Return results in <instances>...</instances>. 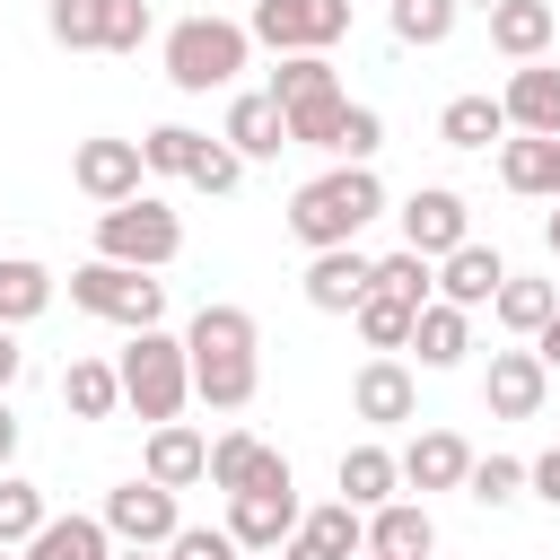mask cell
<instances>
[{
	"instance_id": "6da1fadb",
	"label": "cell",
	"mask_w": 560,
	"mask_h": 560,
	"mask_svg": "<svg viewBox=\"0 0 560 560\" xmlns=\"http://www.w3.org/2000/svg\"><path fill=\"white\" fill-rule=\"evenodd\" d=\"M368 219H385V184H376V166H324V175L298 184V201H289V236H298L306 254L359 245Z\"/></svg>"
},
{
	"instance_id": "7a4b0ae2",
	"label": "cell",
	"mask_w": 560,
	"mask_h": 560,
	"mask_svg": "<svg viewBox=\"0 0 560 560\" xmlns=\"http://www.w3.org/2000/svg\"><path fill=\"white\" fill-rule=\"evenodd\" d=\"M245 52H254V35H245L236 18H219V9H201V18L166 26V79H175L184 96H210V88H228V79L245 70Z\"/></svg>"
},
{
	"instance_id": "3957f363",
	"label": "cell",
	"mask_w": 560,
	"mask_h": 560,
	"mask_svg": "<svg viewBox=\"0 0 560 560\" xmlns=\"http://www.w3.org/2000/svg\"><path fill=\"white\" fill-rule=\"evenodd\" d=\"M114 368H122V402H131L149 429H166V420L192 402V350H184L175 332H131V350H122Z\"/></svg>"
},
{
	"instance_id": "277c9868",
	"label": "cell",
	"mask_w": 560,
	"mask_h": 560,
	"mask_svg": "<svg viewBox=\"0 0 560 560\" xmlns=\"http://www.w3.org/2000/svg\"><path fill=\"white\" fill-rule=\"evenodd\" d=\"M184 254V219L158 192H131L114 210H96V262H131V271H166Z\"/></svg>"
},
{
	"instance_id": "5b68a950",
	"label": "cell",
	"mask_w": 560,
	"mask_h": 560,
	"mask_svg": "<svg viewBox=\"0 0 560 560\" xmlns=\"http://www.w3.org/2000/svg\"><path fill=\"white\" fill-rule=\"evenodd\" d=\"M70 306H79V315H105V324H122V332H158L166 280H158V271H131V262H79V271H70Z\"/></svg>"
},
{
	"instance_id": "8992f818",
	"label": "cell",
	"mask_w": 560,
	"mask_h": 560,
	"mask_svg": "<svg viewBox=\"0 0 560 560\" xmlns=\"http://www.w3.org/2000/svg\"><path fill=\"white\" fill-rule=\"evenodd\" d=\"M245 35L271 52H332L350 35V0H254Z\"/></svg>"
},
{
	"instance_id": "52a82bcc",
	"label": "cell",
	"mask_w": 560,
	"mask_h": 560,
	"mask_svg": "<svg viewBox=\"0 0 560 560\" xmlns=\"http://www.w3.org/2000/svg\"><path fill=\"white\" fill-rule=\"evenodd\" d=\"M105 534L122 542V551H166L175 534H184V516H175V490H158L149 472L140 481H122V490H105Z\"/></svg>"
},
{
	"instance_id": "ba28073f",
	"label": "cell",
	"mask_w": 560,
	"mask_h": 560,
	"mask_svg": "<svg viewBox=\"0 0 560 560\" xmlns=\"http://www.w3.org/2000/svg\"><path fill=\"white\" fill-rule=\"evenodd\" d=\"M149 175V158H140V140H114V131H96V140H79L70 149V184L96 201V210H114V201H131V192H149L140 184Z\"/></svg>"
},
{
	"instance_id": "9c48e42d",
	"label": "cell",
	"mask_w": 560,
	"mask_h": 560,
	"mask_svg": "<svg viewBox=\"0 0 560 560\" xmlns=\"http://www.w3.org/2000/svg\"><path fill=\"white\" fill-rule=\"evenodd\" d=\"M394 219H402V245L429 254V262H446L455 245H472V210H464V192H446V184H420Z\"/></svg>"
},
{
	"instance_id": "30bf717a",
	"label": "cell",
	"mask_w": 560,
	"mask_h": 560,
	"mask_svg": "<svg viewBox=\"0 0 560 560\" xmlns=\"http://www.w3.org/2000/svg\"><path fill=\"white\" fill-rule=\"evenodd\" d=\"M368 298H376V262H368L359 245H332V254L306 262V306H315V315H359Z\"/></svg>"
},
{
	"instance_id": "8fae6325",
	"label": "cell",
	"mask_w": 560,
	"mask_h": 560,
	"mask_svg": "<svg viewBox=\"0 0 560 560\" xmlns=\"http://www.w3.org/2000/svg\"><path fill=\"white\" fill-rule=\"evenodd\" d=\"M542 394H551L542 350H490V376H481L490 420H534V411H542Z\"/></svg>"
},
{
	"instance_id": "7c38bea8",
	"label": "cell",
	"mask_w": 560,
	"mask_h": 560,
	"mask_svg": "<svg viewBox=\"0 0 560 560\" xmlns=\"http://www.w3.org/2000/svg\"><path fill=\"white\" fill-rule=\"evenodd\" d=\"M298 525H306V516H298V490H236V499H228V534H236V551H254V560H271Z\"/></svg>"
},
{
	"instance_id": "4fadbf2b",
	"label": "cell",
	"mask_w": 560,
	"mask_h": 560,
	"mask_svg": "<svg viewBox=\"0 0 560 560\" xmlns=\"http://www.w3.org/2000/svg\"><path fill=\"white\" fill-rule=\"evenodd\" d=\"M350 411H359L368 429H394V420H411V411H420V385H411V368H402V359H368V368L350 376Z\"/></svg>"
},
{
	"instance_id": "5bb4252c",
	"label": "cell",
	"mask_w": 560,
	"mask_h": 560,
	"mask_svg": "<svg viewBox=\"0 0 560 560\" xmlns=\"http://www.w3.org/2000/svg\"><path fill=\"white\" fill-rule=\"evenodd\" d=\"M332 481H341V499H350L359 516H376V508L402 490V455H394V446H376V438H359V446H341Z\"/></svg>"
},
{
	"instance_id": "9a60e30c",
	"label": "cell",
	"mask_w": 560,
	"mask_h": 560,
	"mask_svg": "<svg viewBox=\"0 0 560 560\" xmlns=\"http://www.w3.org/2000/svg\"><path fill=\"white\" fill-rule=\"evenodd\" d=\"M219 140H228L236 158H280V149H289V114H280V96H271V88H245V96L228 105Z\"/></svg>"
},
{
	"instance_id": "2e32d148",
	"label": "cell",
	"mask_w": 560,
	"mask_h": 560,
	"mask_svg": "<svg viewBox=\"0 0 560 560\" xmlns=\"http://www.w3.org/2000/svg\"><path fill=\"white\" fill-rule=\"evenodd\" d=\"M140 472H149L158 490H192V481H210V438H201V429H184V420H166V429H149Z\"/></svg>"
},
{
	"instance_id": "e0dca14e",
	"label": "cell",
	"mask_w": 560,
	"mask_h": 560,
	"mask_svg": "<svg viewBox=\"0 0 560 560\" xmlns=\"http://www.w3.org/2000/svg\"><path fill=\"white\" fill-rule=\"evenodd\" d=\"M499 289H508L499 245H455V254L438 262V298H446V306H464V315H472V306H490Z\"/></svg>"
},
{
	"instance_id": "ac0fdd59",
	"label": "cell",
	"mask_w": 560,
	"mask_h": 560,
	"mask_svg": "<svg viewBox=\"0 0 560 560\" xmlns=\"http://www.w3.org/2000/svg\"><path fill=\"white\" fill-rule=\"evenodd\" d=\"M551 35H560V9H551V0H499V9H490V44H499L516 70H525V61H542V52H551Z\"/></svg>"
},
{
	"instance_id": "d6986e66",
	"label": "cell",
	"mask_w": 560,
	"mask_h": 560,
	"mask_svg": "<svg viewBox=\"0 0 560 560\" xmlns=\"http://www.w3.org/2000/svg\"><path fill=\"white\" fill-rule=\"evenodd\" d=\"M508 131H534V140H560V70L551 61H525L516 79H508Z\"/></svg>"
},
{
	"instance_id": "ffe728a7",
	"label": "cell",
	"mask_w": 560,
	"mask_h": 560,
	"mask_svg": "<svg viewBox=\"0 0 560 560\" xmlns=\"http://www.w3.org/2000/svg\"><path fill=\"white\" fill-rule=\"evenodd\" d=\"M464 472H472V446H464L455 429H420V438L402 446V481H411V490H464Z\"/></svg>"
},
{
	"instance_id": "44dd1931",
	"label": "cell",
	"mask_w": 560,
	"mask_h": 560,
	"mask_svg": "<svg viewBox=\"0 0 560 560\" xmlns=\"http://www.w3.org/2000/svg\"><path fill=\"white\" fill-rule=\"evenodd\" d=\"M368 551H376V560H429V551H438L429 508H420V499H385V508L368 516Z\"/></svg>"
},
{
	"instance_id": "7402d4cb",
	"label": "cell",
	"mask_w": 560,
	"mask_h": 560,
	"mask_svg": "<svg viewBox=\"0 0 560 560\" xmlns=\"http://www.w3.org/2000/svg\"><path fill=\"white\" fill-rule=\"evenodd\" d=\"M184 350H192V359H254V315H245V306H228V298H210V306L192 315Z\"/></svg>"
},
{
	"instance_id": "603a6c76",
	"label": "cell",
	"mask_w": 560,
	"mask_h": 560,
	"mask_svg": "<svg viewBox=\"0 0 560 560\" xmlns=\"http://www.w3.org/2000/svg\"><path fill=\"white\" fill-rule=\"evenodd\" d=\"M61 402H70V420H114L122 411V368L114 359H70L61 368Z\"/></svg>"
},
{
	"instance_id": "cb8c5ba5",
	"label": "cell",
	"mask_w": 560,
	"mask_h": 560,
	"mask_svg": "<svg viewBox=\"0 0 560 560\" xmlns=\"http://www.w3.org/2000/svg\"><path fill=\"white\" fill-rule=\"evenodd\" d=\"M438 140H446V149H499V140H508V105H499V96H446Z\"/></svg>"
},
{
	"instance_id": "d4e9b609",
	"label": "cell",
	"mask_w": 560,
	"mask_h": 560,
	"mask_svg": "<svg viewBox=\"0 0 560 560\" xmlns=\"http://www.w3.org/2000/svg\"><path fill=\"white\" fill-rule=\"evenodd\" d=\"M411 350H420V368H455V359L472 350V315L446 306V298H429L420 324H411Z\"/></svg>"
},
{
	"instance_id": "484cf974",
	"label": "cell",
	"mask_w": 560,
	"mask_h": 560,
	"mask_svg": "<svg viewBox=\"0 0 560 560\" xmlns=\"http://www.w3.org/2000/svg\"><path fill=\"white\" fill-rule=\"evenodd\" d=\"M52 306V271L35 262V254H0V324L18 332V324H35Z\"/></svg>"
},
{
	"instance_id": "4316f807",
	"label": "cell",
	"mask_w": 560,
	"mask_h": 560,
	"mask_svg": "<svg viewBox=\"0 0 560 560\" xmlns=\"http://www.w3.org/2000/svg\"><path fill=\"white\" fill-rule=\"evenodd\" d=\"M26 560H114V534H105V516H52L35 542H26Z\"/></svg>"
},
{
	"instance_id": "83f0119b",
	"label": "cell",
	"mask_w": 560,
	"mask_h": 560,
	"mask_svg": "<svg viewBox=\"0 0 560 560\" xmlns=\"http://www.w3.org/2000/svg\"><path fill=\"white\" fill-rule=\"evenodd\" d=\"M490 315H499L516 341H542V324L560 315V289H551V280H516V271H508V289L490 298Z\"/></svg>"
},
{
	"instance_id": "f1b7e54d",
	"label": "cell",
	"mask_w": 560,
	"mask_h": 560,
	"mask_svg": "<svg viewBox=\"0 0 560 560\" xmlns=\"http://www.w3.org/2000/svg\"><path fill=\"white\" fill-rule=\"evenodd\" d=\"M551 149H560V140H534V131L499 140V184L525 192V201H551Z\"/></svg>"
},
{
	"instance_id": "f546056e",
	"label": "cell",
	"mask_w": 560,
	"mask_h": 560,
	"mask_svg": "<svg viewBox=\"0 0 560 560\" xmlns=\"http://www.w3.org/2000/svg\"><path fill=\"white\" fill-rule=\"evenodd\" d=\"M455 18H464V0H385V26H394V44H446L455 35Z\"/></svg>"
},
{
	"instance_id": "4dcf8cb0",
	"label": "cell",
	"mask_w": 560,
	"mask_h": 560,
	"mask_svg": "<svg viewBox=\"0 0 560 560\" xmlns=\"http://www.w3.org/2000/svg\"><path fill=\"white\" fill-rule=\"evenodd\" d=\"M44 525H52L44 490H35V481H18V472H0V551H26Z\"/></svg>"
},
{
	"instance_id": "1f68e13d",
	"label": "cell",
	"mask_w": 560,
	"mask_h": 560,
	"mask_svg": "<svg viewBox=\"0 0 560 560\" xmlns=\"http://www.w3.org/2000/svg\"><path fill=\"white\" fill-rule=\"evenodd\" d=\"M271 96H280V114H298V105L332 96V52H280V70H271Z\"/></svg>"
},
{
	"instance_id": "d6a6232c",
	"label": "cell",
	"mask_w": 560,
	"mask_h": 560,
	"mask_svg": "<svg viewBox=\"0 0 560 560\" xmlns=\"http://www.w3.org/2000/svg\"><path fill=\"white\" fill-rule=\"evenodd\" d=\"M350 324H359V341H368L376 359H394V350H411V324H420V306H402V298H385V289H376V298H368Z\"/></svg>"
},
{
	"instance_id": "836d02e7",
	"label": "cell",
	"mask_w": 560,
	"mask_h": 560,
	"mask_svg": "<svg viewBox=\"0 0 560 560\" xmlns=\"http://www.w3.org/2000/svg\"><path fill=\"white\" fill-rule=\"evenodd\" d=\"M262 455H271V446H262L254 429H228V438H210V490H228V499H236V490H254Z\"/></svg>"
},
{
	"instance_id": "e575fe53",
	"label": "cell",
	"mask_w": 560,
	"mask_h": 560,
	"mask_svg": "<svg viewBox=\"0 0 560 560\" xmlns=\"http://www.w3.org/2000/svg\"><path fill=\"white\" fill-rule=\"evenodd\" d=\"M341 122H350V96L332 88V96H315V105L289 114V149H324V158H332V149H341Z\"/></svg>"
},
{
	"instance_id": "d590c367",
	"label": "cell",
	"mask_w": 560,
	"mask_h": 560,
	"mask_svg": "<svg viewBox=\"0 0 560 560\" xmlns=\"http://www.w3.org/2000/svg\"><path fill=\"white\" fill-rule=\"evenodd\" d=\"M298 534H315L324 551H341V560H368V516L350 508V499H332V508H306V525Z\"/></svg>"
},
{
	"instance_id": "8d00e7d4",
	"label": "cell",
	"mask_w": 560,
	"mask_h": 560,
	"mask_svg": "<svg viewBox=\"0 0 560 560\" xmlns=\"http://www.w3.org/2000/svg\"><path fill=\"white\" fill-rule=\"evenodd\" d=\"M201 140L210 131H192V122H158V131H140V158H149V175H192Z\"/></svg>"
},
{
	"instance_id": "74e56055",
	"label": "cell",
	"mask_w": 560,
	"mask_h": 560,
	"mask_svg": "<svg viewBox=\"0 0 560 560\" xmlns=\"http://www.w3.org/2000/svg\"><path fill=\"white\" fill-rule=\"evenodd\" d=\"M376 289H385V298H402V306H429V298H438V262L402 245V254H385V262H376Z\"/></svg>"
},
{
	"instance_id": "f35d334b",
	"label": "cell",
	"mask_w": 560,
	"mask_h": 560,
	"mask_svg": "<svg viewBox=\"0 0 560 560\" xmlns=\"http://www.w3.org/2000/svg\"><path fill=\"white\" fill-rule=\"evenodd\" d=\"M464 499H472V508H508V499H525V464H516V455H472Z\"/></svg>"
},
{
	"instance_id": "ab89813d",
	"label": "cell",
	"mask_w": 560,
	"mask_h": 560,
	"mask_svg": "<svg viewBox=\"0 0 560 560\" xmlns=\"http://www.w3.org/2000/svg\"><path fill=\"white\" fill-rule=\"evenodd\" d=\"M44 26H52V44H70V52H105V0H52Z\"/></svg>"
},
{
	"instance_id": "60d3db41",
	"label": "cell",
	"mask_w": 560,
	"mask_h": 560,
	"mask_svg": "<svg viewBox=\"0 0 560 560\" xmlns=\"http://www.w3.org/2000/svg\"><path fill=\"white\" fill-rule=\"evenodd\" d=\"M149 0H105V52H140L149 44Z\"/></svg>"
},
{
	"instance_id": "b9f144b4",
	"label": "cell",
	"mask_w": 560,
	"mask_h": 560,
	"mask_svg": "<svg viewBox=\"0 0 560 560\" xmlns=\"http://www.w3.org/2000/svg\"><path fill=\"white\" fill-rule=\"evenodd\" d=\"M236 175H245V158H236L228 140H201V158H192L184 184H201V192H236Z\"/></svg>"
},
{
	"instance_id": "7bdbcfd3",
	"label": "cell",
	"mask_w": 560,
	"mask_h": 560,
	"mask_svg": "<svg viewBox=\"0 0 560 560\" xmlns=\"http://www.w3.org/2000/svg\"><path fill=\"white\" fill-rule=\"evenodd\" d=\"M166 560H245V551H236L228 525H184V534L166 542Z\"/></svg>"
},
{
	"instance_id": "ee69618b",
	"label": "cell",
	"mask_w": 560,
	"mask_h": 560,
	"mask_svg": "<svg viewBox=\"0 0 560 560\" xmlns=\"http://www.w3.org/2000/svg\"><path fill=\"white\" fill-rule=\"evenodd\" d=\"M525 490H534V499H542V508H560V446H551V455H534V464H525Z\"/></svg>"
},
{
	"instance_id": "f6af8a7d",
	"label": "cell",
	"mask_w": 560,
	"mask_h": 560,
	"mask_svg": "<svg viewBox=\"0 0 560 560\" xmlns=\"http://www.w3.org/2000/svg\"><path fill=\"white\" fill-rule=\"evenodd\" d=\"M18 376H26V350H18V332H9V324H0V394H9V385H18Z\"/></svg>"
},
{
	"instance_id": "bcb514c9",
	"label": "cell",
	"mask_w": 560,
	"mask_h": 560,
	"mask_svg": "<svg viewBox=\"0 0 560 560\" xmlns=\"http://www.w3.org/2000/svg\"><path fill=\"white\" fill-rule=\"evenodd\" d=\"M280 560H341V551H324L315 534H289V542H280Z\"/></svg>"
},
{
	"instance_id": "7dc6e473",
	"label": "cell",
	"mask_w": 560,
	"mask_h": 560,
	"mask_svg": "<svg viewBox=\"0 0 560 560\" xmlns=\"http://www.w3.org/2000/svg\"><path fill=\"white\" fill-rule=\"evenodd\" d=\"M9 455H18V411H9V394H0V472H9Z\"/></svg>"
},
{
	"instance_id": "c3c4849f",
	"label": "cell",
	"mask_w": 560,
	"mask_h": 560,
	"mask_svg": "<svg viewBox=\"0 0 560 560\" xmlns=\"http://www.w3.org/2000/svg\"><path fill=\"white\" fill-rule=\"evenodd\" d=\"M534 350H542V368H560V315L542 324V341H534Z\"/></svg>"
},
{
	"instance_id": "681fc988",
	"label": "cell",
	"mask_w": 560,
	"mask_h": 560,
	"mask_svg": "<svg viewBox=\"0 0 560 560\" xmlns=\"http://www.w3.org/2000/svg\"><path fill=\"white\" fill-rule=\"evenodd\" d=\"M542 245H551V254H560V201H551V219H542Z\"/></svg>"
},
{
	"instance_id": "f907efd6",
	"label": "cell",
	"mask_w": 560,
	"mask_h": 560,
	"mask_svg": "<svg viewBox=\"0 0 560 560\" xmlns=\"http://www.w3.org/2000/svg\"><path fill=\"white\" fill-rule=\"evenodd\" d=\"M551 201H560V149H551Z\"/></svg>"
},
{
	"instance_id": "816d5d0a",
	"label": "cell",
	"mask_w": 560,
	"mask_h": 560,
	"mask_svg": "<svg viewBox=\"0 0 560 560\" xmlns=\"http://www.w3.org/2000/svg\"><path fill=\"white\" fill-rule=\"evenodd\" d=\"M114 560H166V551H114Z\"/></svg>"
},
{
	"instance_id": "f5cc1de1",
	"label": "cell",
	"mask_w": 560,
	"mask_h": 560,
	"mask_svg": "<svg viewBox=\"0 0 560 560\" xmlns=\"http://www.w3.org/2000/svg\"><path fill=\"white\" fill-rule=\"evenodd\" d=\"M464 9H499V0H464Z\"/></svg>"
},
{
	"instance_id": "db71d44e",
	"label": "cell",
	"mask_w": 560,
	"mask_h": 560,
	"mask_svg": "<svg viewBox=\"0 0 560 560\" xmlns=\"http://www.w3.org/2000/svg\"><path fill=\"white\" fill-rule=\"evenodd\" d=\"M245 560H254V551H245ZM271 560H280V551H271Z\"/></svg>"
},
{
	"instance_id": "11a10c76",
	"label": "cell",
	"mask_w": 560,
	"mask_h": 560,
	"mask_svg": "<svg viewBox=\"0 0 560 560\" xmlns=\"http://www.w3.org/2000/svg\"><path fill=\"white\" fill-rule=\"evenodd\" d=\"M0 560H9V551H0Z\"/></svg>"
},
{
	"instance_id": "9f6ffc18",
	"label": "cell",
	"mask_w": 560,
	"mask_h": 560,
	"mask_svg": "<svg viewBox=\"0 0 560 560\" xmlns=\"http://www.w3.org/2000/svg\"><path fill=\"white\" fill-rule=\"evenodd\" d=\"M368 560H376V551H368Z\"/></svg>"
}]
</instances>
